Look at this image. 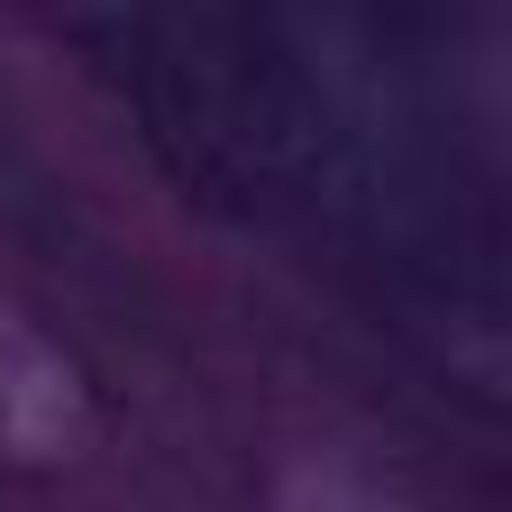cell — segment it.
<instances>
[{"mask_svg":"<svg viewBox=\"0 0 512 512\" xmlns=\"http://www.w3.org/2000/svg\"><path fill=\"white\" fill-rule=\"evenodd\" d=\"M112 440L96 360L24 296H0V480H72Z\"/></svg>","mask_w":512,"mask_h":512,"instance_id":"cell-1","label":"cell"},{"mask_svg":"<svg viewBox=\"0 0 512 512\" xmlns=\"http://www.w3.org/2000/svg\"><path fill=\"white\" fill-rule=\"evenodd\" d=\"M264 512H432L408 480L336 456V448H288L264 472Z\"/></svg>","mask_w":512,"mask_h":512,"instance_id":"cell-2","label":"cell"}]
</instances>
